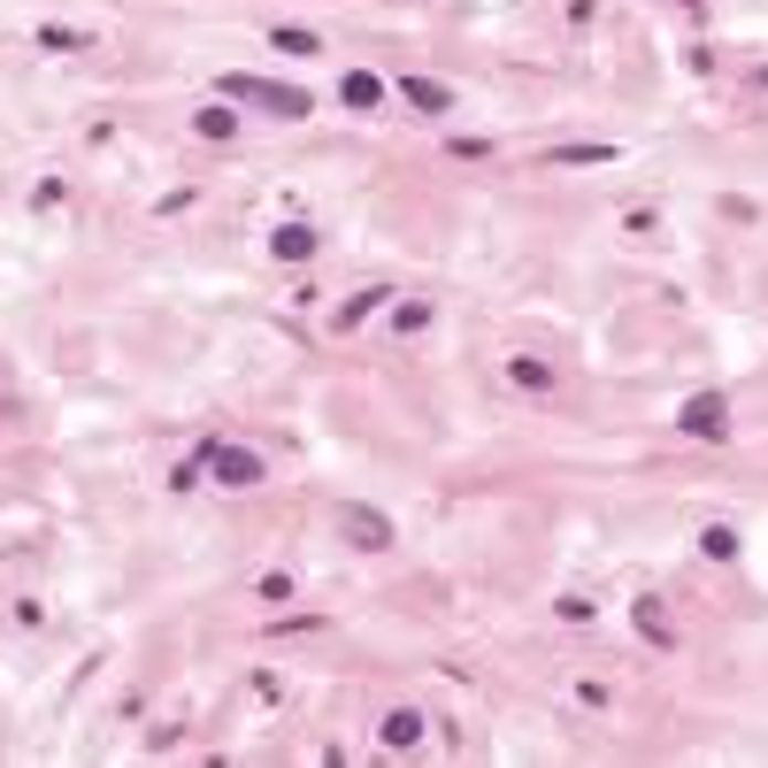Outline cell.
<instances>
[{
	"label": "cell",
	"mask_w": 768,
	"mask_h": 768,
	"mask_svg": "<svg viewBox=\"0 0 768 768\" xmlns=\"http://www.w3.org/2000/svg\"><path fill=\"white\" fill-rule=\"evenodd\" d=\"M270 39H277V46H285V54H315V31H301V23H277V31H270Z\"/></svg>",
	"instance_id": "10"
},
{
	"label": "cell",
	"mask_w": 768,
	"mask_h": 768,
	"mask_svg": "<svg viewBox=\"0 0 768 768\" xmlns=\"http://www.w3.org/2000/svg\"><path fill=\"white\" fill-rule=\"evenodd\" d=\"M200 461H208V476H215L223 492L262 484V454H246V446H231V439H208V446H200Z\"/></svg>",
	"instance_id": "2"
},
{
	"label": "cell",
	"mask_w": 768,
	"mask_h": 768,
	"mask_svg": "<svg viewBox=\"0 0 768 768\" xmlns=\"http://www.w3.org/2000/svg\"><path fill=\"white\" fill-rule=\"evenodd\" d=\"M415 738H423V715H415V707H400V715H385V746H392V754H408Z\"/></svg>",
	"instance_id": "7"
},
{
	"label": "cell",
	"mask_w": 768,
	"mask_h": 768,
	"mask_svg": "<svg viewBox=\"0 0 768 768\" xmlns=\"http://www.w3.org/2000/svg\"><path fill=\"white\" fill-rule=\"evenodd\" d=\"M400 93H408V101H415L423 116H439V108H454V93H446V85H431V77H408Z\"/></svg>",
	"instance_id": "8"
},
{
	"label": "cell",
	"mask_w": 768,
	"mask_h": 768,
	"mask_svg": "<svg viewBox=\"0 0 768 768\" xmlns=\"http://www.w3.org/2000/svg\"><path fill=\"white\" fill-rule=\"evenodd\" d=\"M338 93H346V108H361V116H377V101H385V85H377L369 70H354V77H346Z\"/></svg>",
	"instance_id": "6"
},
{
	"label": "cell",
	"mask_w": 768,
	"mask_h": 768,
	"mask_svg": "<svg viewBox=\"0 0 768 768\" xmlns=\"http://www.w3.org/2000/svg\"><path fill=\"white\" fill-rule=\"evenodd\" d=\"M515 385H530V392H546L554 377H546V361H530V354H523V361H515Z\"/></svg>",
	"instance_id": "11"
},
{
	"label": "cell",
	"mask_w": 768,
	"mask_h": 768,
	"mask_svg": "<svg viewBox=\"0 0 768 768\" xmlns=\"http://www.w3.org/2000/svg\"><path fill=\"white\" fill-rule=\"evenodd\" d=\"M231 131H239V116H231L223 101H215V108H200V139H231Z\"/></svg>",
	"instance_id": "9"
},
{
	"label": "cell",
	"mask_w": 768,
	"mask_h": 768,
	"mask_svg": "<svg viewBox=\"0 0 768 768\" xmlns=\"http://www.w3.org/2000/svg\"><path fill=\"white\" fill-rule=\"evenodd\" d=\"M676 423H684L692 439H723V431H730V400H723V392H699V400H684Z\"/></svg>",
	"instance_id": "3"
},
{
	"label": "cell",
	"mask_w": 768,
	"mask_h": 768,
	"mask_svg": "<svg viewBox=\"0 0 768 768\" xmlns=\"http://www.w3.org/2000/svg\"><path fill=\"white\" fill-rule=\"evenodd\" d=\"M338 523H346V538H354V546H392V523H385V515H369V507H346Z\"/></svg>",
	"instance_id": "4"
},
{
	"label": "cell",
	"mask_w": 768,
	"mask_h": 768,
	"mask_svg": "<svg viewBox=\"0 0 768 768\" xmlns=\"http://www.w3.org/2000/svg\"><path fill=\"white\" fill-rule=\"evenodd\" d=\"M270 254H277V262H307V254H315V231H307V223H277Z\"/></svg>",
	"instance_id": "5"
},
{
	"label": "cell",
	"mask_w": 768,
	"mask_h": 768,
	"mask_svg": "<svg viewBox=\"0 0 768 768\" xmlns=\"http://www.w3.org/2000/svg\"><path fill=\"white\" fill-rule=\"evenodd\" d=\"M223 101H246V108H270V116H315V101H307L301 85L246 77V70H231V77H223Z\"/></svg>",
	"instance_id": "1"
}]
</instances>
